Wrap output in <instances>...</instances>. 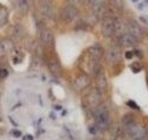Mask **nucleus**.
Listing matches in <instances>:
<instances>
[{"label":"nucleus","instance_id":"f3484780","mask_svg":"<svg viewBox=\"0 0 148 140\" xmlns=\"http://www.w3.org/2000/svg\"><path fill=\"white\" fill-rule=\"evenodd\" d=\"M7 21V11L5 8H0V26H3Z\"/></svg>","mask_w":148,"mask_h":140},{"label":"nucleus","instance_id":"f8f14e48","mask_svg":"<svg viewBox=\"0 0 148 140\" xmlns=\"http://www.w3.org/2000/svg\"><path fill=\"white\" fill-rule=\"evenodd\" d=\"M47 67H48V69H49V71H50L51 75H54V76H56V77L61 76V74H62V68H61V63L58 62L57 58H55V57L49 58L48 62H47Z\"/></svg>","mask_w":148,"mask_h":140},{"label":"nucleus","instance_id":"393cba45","mask_svg":"<svg viewBox=\"0 0 148 140\" xmlns=\"http://www.w3.org/2000/svg\"><path fill=\"white\" fill-rule=\"evenodd\" d=\"M128 105H130V106H132V108H134V109H139V108L136 106V105L134 104V102H132V100H130V102H128Z\"/></svg>","mask_w":148,"mask_h":140},{"label":"nucleus","instance_id":"a211bd4d","mask_svg":"<svg viewBox=\"0 0 148 140\" xmlns=\"http://www.w3.org/2000/svg\"><path fill=\"white\" fill-rule=\"evenodd\" d=\"M88 3L91 5L92 8H95V7L105 5V0H88Z\"/></svg>","mask_w":148,"mask_h":140},{"label":"nucleus","instance_id":"2eb2a0df","mask_svg":"<svg viewBox=\"0 0 148 140\" xmlns=\"http://www.w3.org/2000/svg\"><path fill=\"white\" fill-rule=\"evenodd\" d=\"M40 10H41L42 14L46 15V16H51V14H53V6L48 0H41Z\"/></svg>","mask_w":148,"mask_h":140},{"label":"nucleus","instance_id":"b1692460","mask_svg":"<svg viewBox=\"0 0 148 140\" xmlns=\"http://www.w3.org/2000/svg\"><path fill=\"white\" fill-rule=\"evenodd\" d=\"M125 57H126L127 60L133 58V57H134V50H127V51L125 53Z\"/></svg>","mask_w":148,"mask_h":140},{"label":"nucleus","instance_id":"1a4fd4ad","mask_svg":"<svg viewBox=\"0 0 148 140\" xmlns=\"http://www.w3.org/2000/svg\"><path fill=\"white\" fill-rule=\"evenodd\" d=\"M104 56V49L100 45H93L91 47H89L88 49V57L90 61L95 62V63H100L101 58Z\"/></svg>","mask_w":148,"mask_h":140},{"label":"nucleus","instance_id":"ddd939ff","mask_svg":"<svg viewBox=\"0 0 148 140\" xmlns=\"http://www.w3.org/2000/svg\"><path fill=\"white\" fill-rule=\"evenodd\" d=\"M14 49V43L10 39H4L0 41V58L6 56Z\"/></svg>","mask_w":148,"mask_h":140},{"label":"nucleus","instance_id":"dca6fc26","mask_svg":"<svg viewBox=\"0 0 148 140\" xmlns=\"http://www.w3.org/2000/svg\"><path fill=\"white\" fill-rule=\"evenodd\" d=\"M13 34H14V38H16V39H22V38H23V29H22V27H21V26H14Z\"/></svg>","mask_w":148,"mask_h":140},{"label":"nucleus","instance_id":"f03ea898","mask_svg":"<svg viewBox=\"0 0 148 140\" xmlns=\"http://www.w3.org/2000/svg\"><path fill=\"white\" fill-rule=\"evenodd\" d=\"M100 104H103V92H100L97 88L89 92L84 98V105L90 110H93Z\"/></svg>","mask_w":148,"mask_h":140},{"label":"nucleus","instance_id":"cd10ccee","mask_svg":"<svg viewBox=\"0 0 148 140\" xmlns=\"http://www.w3.org/2000/svg\"><path fill=\"white\" fill-rule=\"evenodd\" d=\"M110 140H117V139H116V138H111Z\"/></svg>","mask_w":148,"mask_h":140},{"label":"nucleus","instance_id":"20e7f679","mask_svg":"<svg viewBox=\"0 0 148 140\" xmlns=\"http://www.w3.org/2000/svg\"><path fill=\"white\" fill-rule=\"evenodd\" d=\"M78 18V10L76 6L66 5L61 11V20L64 23H71Z\"/></svg>","mask_w":148,"mask_h":140},{"label":"nucleus","instance_id":"aec40b11","mask_svg":"<svg viewBox=\"0 0 148 140\" xmlns=\"http://www.w3.org/2000/svg\"><path fill=\"white\" fill-rule=\"evenodd\" d=\"M111 4H112L118 10H121L124 7V0H110Z\"/></svg>","mask_w":148,"mask_h":140},{"label":"nucleus","instance_id":"6ab92c4d","mask_svg":"<svg viewBox=\"0 0 148 140\" xmlns=\"http://www.w3.org/2000/svg\"><path fill=\"white\" fill-rule=\"evenodd\" d=\"M141 69H142V67H141V64L139 62H134V63L131 64V70L133 73H140Z\"/></svg>","mask_w":148,"mask_h":140},{"label":"nucleus","instance_id":"9b49d317","mask_svg":"<svg viewBox=\"0 0 148 140\" xmlns=\"http://www.w3.org/2000/svg\"><path fill=\"white\" fill-rule=\"evenodd\" d=\"M95 77H96V88H97L100 92L104 93V92L107 90V88H108V81H107V77H106L105 71L101 69L100 71H98V73L95 75Z\"/></svg>","mask_w":148,"mask_h":140},{"label":"nucleus","instance_id":"39448f33","mask_svg":"<svg viewBox=\"0 0 148 140\" xmlns=\"http://www.w3.org/2000/svg\"><path fill=\"white\" fill-rule=\"evenodd\" d=\"M38 33H39V38L40 41L47 46V47H54L55 45V36L50 29H48L45 26H39L38 28Z\"/></svg>","mask_w":148,"mask_h":140},{"label":"nucleus","instance_id":"0eeeda50","mask_svg":"<svg viewBox=\"0 0 148 140\" xmlns=\"http://www.w3.org/2000/svg\"><path fill=\"white\" fill-rule=\"evenodd\" d=\"M139 43V40H136L133 35L125 32L120 36H118V46L124 48H133Z\"/></svg>","mask_w":148,"mask_h":140},{"label":"nucleus","instance_id":"4be33fe9","mask_svg":"<svg viewBox=\"0 0 148 140\" xmlns=\"http://www.w3.org/2000/svg\"><path fill=\"white\" fill-rule=\"evenodd\" d=\"M98 131H100V130L98 128V126H97L96 124H93L92 126H89V132H90L91 134H97Z\"/></svg>","mask_w":148,"mask_h":140},{"label":"nucleus","instance_id":"bb28decb","mask_svg":"<svg viewBox=\"0 0 148 140\" xmlns=\"http://www.w3.org/2000/svg\"><path fill=\"white\" fill-rule=\"evenodd\" d=\"M13 134H14L15 137H19V135H20V132H13Z\"/></svg>","mask_w":148,"mask_h":140},{"label":"nucleus","instance_id":"6e6552de","mask_svg":"<svg viewBox=\"0 0 148 140\" xmlns=\"http://www.w3.org/2000/svg\"><path fill=\"white\" fill-rule=\"evenodd\" d=\"M90 84H91V78H90V76L88 74L78 75L75 80H73V83H72L73 89H75L76 91H78V92L85 90Z\"/></svg>","mask_w":148,"mask_h":140},{"label":"nucleus","instance_id":"412c9836","mask_svg":"<svg viewBox=\"0 0 148 140\" xmlns=\"http://www.w3.org/2000/svg\"><path fill=\"white\" fill-rule=\"evenodd\" d=\"M8 75H10V71L6 68H0V78L5 80V78L8 77Z\"/></svg>","mask_w":148,"mask_h":140},{"label":"nucleus","instance_id":"f257e3e1","mask_svg":"<svg viewBox=\"0 0 148 140\" xmlns=\"http://www.w3.org/2000/svg\"><path fill=\"white\" fill-rule=\"evenodd\" d=\"M92 116L95 118V124L98 126L100 131H106L107 128H110L111 124H112L110 110L105 104H100L99 106L95 108L92 110Z\"/></svg>","mask_w":148,"mask_h":140},{"label":"nucleus","instance_id":"a878e982","mask_svg":"<svg viewBox=\"0 0 148 140\" xmlns=\"http://www.w3.org/2000/svg\"><path fill=\"white\" fill-rule=\"evenodd\" d=\"M142 140H148V133H146V134L143 135V138H142Z\"/></svg>","mask_w":148,"mask_h":140},{"label":"nucleus","instance_id":"4468645a","mask_svg":"<svg viewBox=\"0 0 148 140\" xmlns=\"http://www.w3.org/2000/svg\"><path fill=\"white\" fill-rule=\"evenodd\" d=\"M14 7L16 8L18 12L21 14H27L29 8H30V1L29 0H12Z\"/></svg>","mask_w":148,"mask_h":140},{"label":"nucleus","instance_id":"7ed1b4c3","mask_svg":"<svg viewBox=\"0 0 148 140\" xmlns=\"http://www.w3.org/2000/svg\"><path fill=\"white\" fill-rule=\"evenodd\" d=\"M116 18L105 15L101 19V33L105 38H113L116 32Z\"/></svg>","mask_w":148,"mask_h":140},{"label":"nucleus","instance_id":"5701e85b","mask_svg":"<svg viewBox=\"0 0 148 140\" xmlns=\"http://www.w3.org/2000/svg\"><path fill=\"white\" fill-rule=\"evenodd\" d=\"M82 1L83 0H68V3H69V5H72V6H78V5H81L82 4Z\"/></svg>","mask_w":148,"mask_h":140},{"label":"nucleus","instance_id":"c85d7f7f","mask_svg":"<svg viewBox=\"0 0 148 140\" xmlns=\"http://www.w3.org/2000/svg\"><path fill=\"white\" fill-rule=\"evenodd\" d=\"M0 68H1V67H0Z\"/></svg>","mask_w":148,"mask_h":140},{"label":"nucleus","instance_id":"9d476101","mask_svg":"<svg viewBox=\"0 0 148 140\" xmlns=\"http://www.w3.org/2000/svg\"><path fill=\"white\" fill-rule=\"evenodd\" d=\"M126 29H127V33L133 35V36L139 41L143 38V30H142L141 26L135 21H128L126 25Z\"/></svg>","mask_w":148,"mask_h":140},{"label":"nucleus","instance_id":"423d86ee","mask_svg":"<svg viewBox=\"0 0 148 140\" xmlns=\"http://www.w3.org/2000/svg\"><path fill=\"white\" fill-rule=\"evenodd\" d=\"M121 57H123L121 49L118 45H112V46L108 47V49L106 51V60L110 64L116 65V64L120 63Z\"/></svg>","mask_w":148,"mask_h":140}]
</instances>
